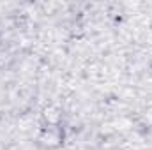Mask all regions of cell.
<instances>
[{"label":"cell","mask_w":152,"mask_h":150,"mask_svg":"<svg viewBox=\"0 0 152 150\" xmlns=\"http://www.w3.org/2000/svg\"><path fill=\"white\" fill-rule=\"evenodd\" d=\"M39 141H41L42 145H46V147H57V145H60V141H62V134H60V131H58L55 125H50V127H46V129L41 133Z\"/></svg>","instance_id":"1"}]
</instances>
